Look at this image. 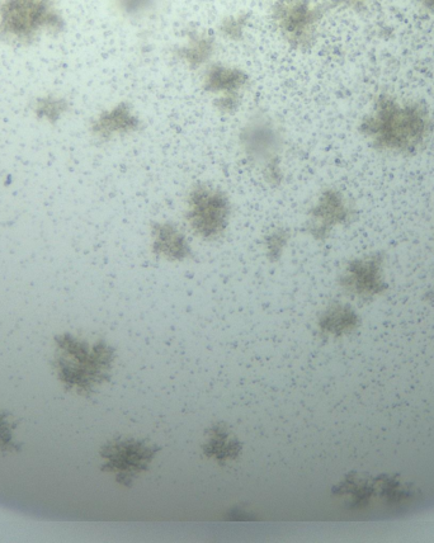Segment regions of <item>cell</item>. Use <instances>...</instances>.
<instances>
[{"mask_svg":"<svg viewBox=\"0 0 434 543\" xmlns=\"http://www.w3.org/2000/svg\"><path fill=\"white\" fill-rule=\"evenodd\" d=\"M291 239L290 231L286 228H276L270 231L263 240L264 252L268 261L278 262L285 253Z\"/></svg>","mask_w":434,"mask_h":543,"instance_id":"cell-18","label":"cell"},{"mask_svg":"<svg viewBox=\"0 0 434 543\" xmlns=\"http://www.w3.org/2000/svg\"><path fill=\"white\" fill-rule=\"evenodd\" d=\"M361 130L376 144L408 148L426 138L429 118L421 106H402L393 99L382 98L374 112L363 120Z\"/></svg>","mask_w":434,"mask_h":543,"instance_id":"cell-2","label":"cell"},{"mask_svg":"<svg viewBox=\"0 0 434 543\" xmlns=\"http://www.w3.org/2000/svg\"><path fill=\"white\" fill-rule=\"evenodd\" d=\"M250 25L249 13L237 12L221 18L217 31L223 39L230 42H240L245 39Z\"/></svg>","mask_w":434,"mask_h":543,"instance_id":"cell-17","label":"cell"},{"mask_svg":"<svg viewBox=\"0 0 434 543\" xmlns=\"http://www.w3.org/2000/svg\"><path fill=\"white\" fill-rule=\"evenodd\" d=\"M217 51L215 37L200 30L187 32L185 40L174 47V60L190 70L205 69L212 63Z\"/></svg>","mask_w":434,"mask_h":543,"instance_id":"cell-11","label":"cell"},{"mask_svg":"<svg viewBox=\"0 0 434 543\" xmlns=\"http://www.w3.org/2000/svg\"><path fill=\"white\" fill-rule=\"evenodd\" d=\"M66 23L54 0H0V40L30 45L42 33L64 32Z\"/></svg>","mask_w":434,"mask_h":543,"instance_id":"cell-3","label":"cell"},{"mask_svg":"<svg viewBox=\"0 0 434 543\" xmlns=\"http://www.w3.org/2000/svg\"><path fill=\"white\" fill-rule=\"evenodd\" d=\"M107 2L122 20L141 23L157 16L164 0H107Z\"/></svg>","mask_w":434,"mask_h":543,"instance_id":"cell-16","label":"cell"},{"mask_svg":"<svg viewBox=\"0 0 434 543\" xmlns=\"http://www.w3.org/2000/svg\"><path fill=\"white\" fill-rule=\"evenodd\" d=\"M116 349L105 341H88L72 334L56 339L55 368L69 390L92 394L111 379Z\"/></svg>","mask_w":434,"mask_h":543,"instance_id":"cell-1","label":"cell"},{"mask_svg":"<svg viewBox=\"0 0 434 543\" xmlns=\"http://www.w3.org/2000/svg\"><path fill=\"white\" fill-rule=\"evenodd\" d=\"M152 250L155 256L168 262H186L193 257L187 236L171 223H155L150 230Z\"/></svg>","mask_w":434,"mask_h":543,"instance_id":"cell-12","label":"cell"},{"mask_svg":"<svg viewBox=\"0 0 434 543\" xmlns=\"http://www.w3.org/2000/svg\"><path fill=\"white\" fill-rule=\"evenodd\" d=\"M231 202L220 188L196 184L186 198V220L193 233L206 242L223 238L229 228Z\"/></svg>","mask_w":434,"mask_h":543,"instance_id":"cell-6","label":"cell"},{"mask_svg":"<svg viewBox=\"0 0 434 543\" xmlns=\"http://www.w3.org/2000/svg\"><path fill=\"white\" fill-rule=\"evenodd\" d=\"M242 451V442L225 424L216 423L206 429L202 452L217 465L226 466L237 461Z\"/></svg>","mask_w":434,"mask_h":543,"instance_id":"cell-13","label":"cell"},{"mask_svg":"<svg viewBox=\"0 0 434 543\" xmlns=\"http://www.w3.org/2000/svg\"><path fill=\"white\" fill-rule=\"evenodd\" d=\"M328 7L314 0H275L271 18L283 41L294 50L308 51L318 39Z\"/></svg>","mask_w":434,"mask_h":543,"instance_id":"cell-5","label":"cell"},{"mask_svg":"<svg viewBox=\"0 0 434 543\" xmlns=\"http://www.w3.org/2000/svg\"><path fill=\"white\" fill-rule=\"evenodd\" d=\"M238 143L248 162L261 169L266 182L273 187L281 186L285 178L282 167L285 132L275 118L266 112L250 115L240 127Z\"/></svg>","mask_w":434,"mask_h":543,"instance_id":"cell-4","label":"cell"},{"mask_svg":"<svg viewBox=\"0 0 434 543\" xmlns=\"http://www.w3.org/2000/svg\"><path fill=\"white\" fill-rule=\"evenodd\" d=\"M250 77L238 66L211 63L202 74V88L207 94L217 98L239 97L247 91Z\"/></svg>","mask_w":434,"mask_h":543,"instance_id":"cell-10","label":"cell"},{"mask_svg":"<svg viewBox=\"0 0 434 543\" xmlns=\"http://www.w3.org/2000/svg\"><path fill=\"white\" fill-rule=\"evenodd\" d=\"M348 216L349 210L343 197L336 191H325L311 207L306 229L314 239L323 240L334 226L344 223Z\"/></svg>","mask_w":434,"mask_h":543,"instance_id":"cell-9","label":"cell"},{"mask_svg":"<svg viewBox=\"0 0 434 543\" xmlns=\"http://www.w3.org/2000/svg\"><path fill=\"white\" fill-rule=\"evenodd\" d=\"M159 448L144 439L119 437L107 442L99 451L102 470L116 476L117 483L131 486L135 478L152 465Z\"/></svg>","mask_w":434,"mask_h":543,"instance_id":"cell-7","label":"cell"},{"mask_svg":"<svg viewBox=\"0 0 434 543\" xmlns=\"http://www.w3.org/2000/svg\"><path fill=\"white\" fill-rule=\"evenodd\" d=\"M68 110L69 103L63 98H41L35 105L36 115L50 122L59 121Z\"/></svg>","mask_w":434,"mask_h":543,"instance_id":"cell-19","label":"cell"},{"mask_svg":"<svg viewBox=\"0 0 434 543\" xmlns=\"http://www.w3.org/2000/svg\"><path fill=\"white\" fill-rule=\"evenodd\" d=\"M143 129V121L127 102H120L94 118L91 132L94 138L111 141L138 134Z\"/></svg>","mask_w":434,"mask_h":543,"instance_id":"cell-8","label":"cell"},{"mask_svg":"<svg viewBox=\"0 0 434 543\" xmlns=\"http://www.w3.org/2000/svg\"><path fill=\"white\" fill-rule=\"evenodd\" d=\"M424 9L434 14V0H419Z\"/></svg>","mask_w":434,"mask_h":543,"instance_id":"cell-22","label":"cell"},{"mask_svg":"<svg viewBox=\"0 0 434 543\" xmlns=\"http://www.w3.org/2000/svg\"><path fill=\"white\" fill-rule=\"evenodd\" d=\"M374 263L353 262L349 264L342 277L344 290L358 296H365L376 291L377 280Z\"/></svg>","mask_w":434,"mask_h":543,"instance_id":"cell-15","label":"cell"},{"mask_svg":"<svg viewBox=\"0 0 434 543\" xmlns=\"http://www.w3.org/2000/svg\"><path fill=\"white\" fill-rule=\"evenodd\" d=\"M16 428L17 423H14L11 415L0 413V451L18 450V446L13 442V432Z\"/></svg>","mask_w":434,"mask_h":543,"instance_id":"cell-20","label":"cell"},{"mask_svg":"<svg viewBox=\"0 0 434 543\" xmlns=\"http://www.w3.org/2000/svg\"><path fill=\"white\" fill-rule=\"evenodd\" d=\"M334 6L357 7L369 0H332Z\"/></svg>","mask_w":434,"mask_h":543,"instance_id":"cell-21","label":"cell"},{"mask_svg":"<svg viewBox=\"0 0 434 543\" xmlns=\"http://www.w3.org/2000/svg\"><path fill=\"white\" fill-rule=\"evenodd\" d=\"M358 319L355 313L348 306L332 305L320 314L318 328L324 335L341 337L351 333L357 327Z\"/></svg>","mask_w":434,"mask_h":543,"instance_id":"cell-14","label":"cell"}]
</instances>
